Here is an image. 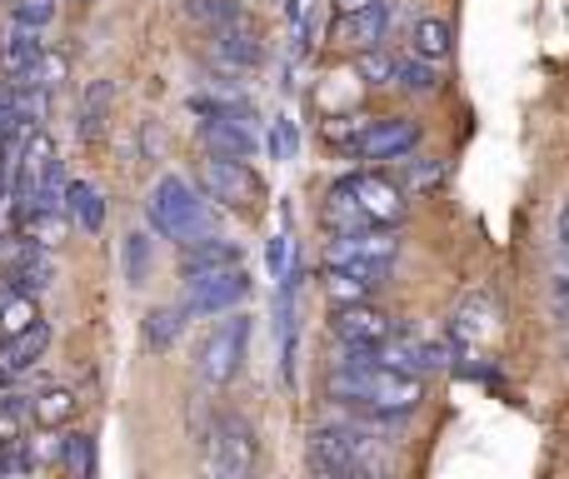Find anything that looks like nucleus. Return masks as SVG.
Listing matches in <instances>:
<instances>
[{"instance_id":"f257e3e1","label":"nucleus","mask_w":569,"mask_h":479,"mask_svg":"<svg viewBox=\"0 0 569 479\" xmlns=\"http://www.w3.org/2000/svg\"><path fill=\"white\" fill-rule=\"evenodd\" d=\"M330 400L350 405V410H360V415L400 420V415L420 410L425 380H420V375H405V370L380 365V360H375V350L340 345V365L330 370Z\"/></svg>"},{"instance_id":"f03ea898","label":"nucleus","mask_w":569,"mask_h":479,"mask_svg":"<svg viewBox=\"0 0 569 479\" xmlns=\"http://www.w3.org/2000/svg\"><path fill=\"white\" fill-rule=\"evenodd\" d=\"M410 200L380 170H350L330 186V206H325V226L335 230H360V226H405Z\"/></svg>"},{"instance_id":"7ed1b4c3","label":"nucleus","mask_w":569,"mask_h":479,"mask_svg":"<svg viewBox=\"0 0 569 479\" xmlns=\"http://www.w3.org/2000/svg\"><path fill=\"white\" fill-rule=\"evenodd\" d=\"M375 425L380 415H370L365 425H320L305 445V465L320 479H365L385 470V460L375 455Z\"/></svg>"},{"instance_id":"20e7f679","label":"nucleus","mask_w":569,"mask_h":479,"mask_svg":"<svg viewBox=\"0 0 569 479\" xmlns=\"http://www.w3.org/2000/svg\"><path fill=\"white\" fill-rule=\"evenodd\" d=\"M146 216H150V226H156V236H166L176 245H190V240L216 230L210 206H206V190H196L186 176H160L156 190H150V200H146Z\"/></svg>"},{"instance_id":"39448f33","label":"nucleus","mask_w":569,"mask_h":479,"mask_svg":"<svg viewBox=\"0 0 569 479\" xmlns=\"http://www.w3.org/2000/svg\"><path fill=\"white\" fill-rule=\"evenodd\" d=\"M246 355H250V315H220L210 325V335L200 340V355H196V370L210 390L230 385L240 370H246Z\"/></svg>"},{"instance_id":"423d86ee","label":"nucleus","mask_w":569,"mask_h":479,"mask_svg":"<svg viewBox=\"0 0 569 479\" xmlns=\"http://www.w3.org/2000/svg\"><path fill=\"white\" fill-rule=\"evenodd\" d=\"M256 455H260V440H256V430H250V420H240V415H220V420L210 425V435H206L210 475L246 479L250 470H256Z\"/></svg>"},{"instance_id":"0eeeda50","label":"nucleus","mask_w":569,"mask_h":479,"mask_svg":"<svg viewBox=\"0 0 569 479\" xmlns=\"http://www.w3.org/2000/svg\"><path fill=\"white\" fill-rule=\"evenodd\" d=\"M200 190H206V200H216L226 210H260V200H266L260 176L246 160H230V156H210L200 166Z\"/></svg>"},{"instance_id":"6e6552de","label":"nucleus","mask_w":569,"mask_h":479,"mask_svg":"<svg viewBox=\"0 0 569 479\" xmlns=\"http://www.w3.org/2000/svg\"><path fill=\"white\" fill-rule=\"evenodd\" d=\"M250 295V275L246 265H220V270H196L186 275V310L190 315H230L240 300Z\"/></svg>"},{"instance_id":"1a4fd4ad","label":"nucleus","mask_w":569,"mask_h":479,"mask_svg":"<svg viewBox=\"0 0 569 479\" xmlns=\"http://www.w3.org/2000/svg\"><path fill=\"white\" fill-rule=\"evenodd\" d=\"M395 335V320L370 300H350L330 310V340L355 345V350H380L385 340Z\"/></svg>"},{"instance_id":"9d476101","label":"nucleus","mask_w":569,"mask_h":479,"mask_svg":"<svg viewBox=\"0 0 569 479\" xmlns=\"http://www.w3.org/2000/svg\"><path fill=\"white\" fill-rule=\"evenodd\" d=\"M56 140L46 136V130H30L26 146H20V166H16V200H20V220L36 210L40 190H46V180L56 176Z\"/></svg>"},{"instance_id":"9b49d317","label":"nucleus","mask_w":569,"mask_h":479,"mask_svg":"<svg viewBox=\"0 0 569 479\" xmlns=\"http://www.w3.org/2000/svg\"><path fill=\"white\" fill-rule=\"evenodd\" d=\"M200 140H206L210 156H230V160H250L260 146L256 126H250V116L240 106L220 110V116H206L200 120Z\"/></svg>"},{"instance_id":"f8f14e48","label":"nucleus","mask_w":569,"mask_h":479,"mask_svg":"<svg viewBox=\"0 0 569 479\" xmlns=\"http://www.w3.org/2000/svg\"><path fill=\"white\" fill-rule=\"evenodd\" d=\"M420 146V126L415 120H400V116H385V120H370L360 140V156L355 160H370V166H395V160L415 156Z\"/></svg>"},{"instance_id":"ddd939ff","label":"nucleus","mask_w":569,"mask_h":479,"mask_svg":"<svg viewBox=\"0 0 569 479\" xmlns=\"http://www.w3.org/2000/svg\"><path fill=\"white\" fill-rule=\"evenodd\" d=\"M385 30H390V0H370V6H360V10H340L330 36H335V46H345V50H375L385 40Z\"/></svg>"},{"instance_id":"4468645a","label":"nucleus","mask_w":569,"mask_h":479,"mask_svg":"<svg viewBox=\"0 0 569 479\" xmlns=\"http://www.w3.org/2000/svg\"><path fill=\"white\" fill-rule=\"evenodd\" d=\"M50 345V325L36 320L30 330H16V335H0V385H10V375L30 370V365L46 355Z\"/></svg>"},{"instance_id":"2eb2a0df","label":"nucleus","mask_w":569,"mask_h":479,"mask_svg":"<svg viewBox=\"0 0 569 479\" xmlns=\"http://www.w3.org/2000/svg\"><path fill=\"white\" fill-rule=\"evenodd\" d=\"M216 56L226 60V66H236V70H256L260 60H266V46H260V30L250 26L246 16L230 20V26H220V30H216Z\"/></svg>"},{"instance_id":"dca6fc26","label":"nucleus","mask_w":569,"mask_h":479,"mask_svg":"<svg viewBox=\"0 0 569 479\" xmlns=\"http://www.w3.org/2000/svg\"><path fill=\"white\" fill-rule=\"evenodd\" d=\"M40 50H46L40 30L16 26L6 40H0V76H6V80H26V76H30V66L40 60Z\"/></svg>"},{"instance_id":"f3484780","label":"nucleus","mask_w":569,"mask_h":479,"mask_svg":"<svg viewBox=\"0 0 569 479\" xmlns=\"http://www.w3.org/2000/svg\"><path fill=\"white\" fill-rule=\"evenodd\" d=\"M180 270L186 275H196V270H220V265H240V245L236 240H226V236H200V240H190V245H180Z\"/></svg>"},{"instance_id":"a211bd4d","label":"nucleus","mask_w":569,"mask_h":479,"mask_svg":"<svg viewBox=\"0 0 569 479\" xmlns=\"http://www.w3.org/2000/svg\"><path fill=\"white\" fill-rule=\"evenodd\" d=\"M50 280H56V265H50V255L40 250V245H30V240H26V250H20L16 260H10L6 285H16V290H26V295H40Z\"/></svg>"},{"instance_id":"6ab92c4d","label":"nucleus","mask_w":569,"mask_h":479,"mask_svg":"<svg viewBox=\"0 0 569 479\" xmlns=\"http://www.w3.org/2000/svg\"><path fill=\"white\" fill-rule=\"evenodd\" d=\"M76 410H80L76 390L50 385V390H40L36 400H30V425H36V430H66V425L76 420Z\"/></svg>"},{"instance_id":"aec40b11","label":"nucleus","mask_w":569,"mask_h":479,"mask_svg":"<svg viewBox=\"0 0 569 479\" xmlns=\"http://www.w3.org/2000/svg\"><path fill=\"white\" fill-rule=\"evenodd\" d=\"M495 325H500V315H495V305L485 300V295H470V300H460V310H455V340L460 345H480L495 335Z\"/></svg>"},{"instance_id":"412c9836","label":"nucleus","mask_w":569,"mask_h":479,"mask_svg":"<svg viewBox=\"0 0 569 479\" xmlns=\"http://www.w3.org/2000/svg\"><path fill=\"white\" fill-rule=\"evenodd\" d=\"M410 50L415 56H425V60H450V50H455V30H450V20H440V16H420L410 26Z\"/></svg>"},{"instance_id":"4be33fe9","label":"nucleus","mask_w":569,"mask_h":479,"mask_svg":"<svg viewBox=\"0 0 569 479\" xmlns=\"http://www.w3.org/2000/svg\"><path fill=\"white\" fill-rule=\"evenodd\" d=\"M66 216L76 220L86 236H96V230L106 226V200H100V190L90 186V180H70L66 186Z\"/></svg>"},{"instance_id":"5701e85b","label":"nucleus","mask_w":569,"mask_h":479,"mask_svg":"<svg viewBox=\"0 0 569 479\" xmlns=\"http://www.w3.org/2000/svg\"><path fill=\"white\" fill-rule=\"evenodd\" d=\"M186 320H190V310L186 305H156V310L146 315V325H140V335H146V345L156 355H166L170 345L180 340V330H186Z\"/></svg>"},{"instance_id":"b1692460","label":"nucleus","mask_w":569,"mask_h":479,"mask_svg":"<svg viewBox=\"0 0 569 479\" xmlns=\"http://www.w3.org/2000/svg\"><path fill=\"white\" fill-rule=\"evenodd\" d=\"M370 120L375 116H365V110H355V116H335V120H325V146L330 150H340V156H360V140H365V130H370Z\"/></svg>"},{"instance_id":"393cba45","label":"nucleus","mask_w":569,"mask_h":479,"mask_svg":"<svg viewBox=\"0 0 569 479\" xmlns=\"http://www.w3.org/2000/svg\"><path fill=\"white\" fill-rule=\"evenodd\" d=\"M36 320H40L36 295H26V290H16V285H6V290H0V335L30 330Z\"/></svg>"},{"instance_id":"a878e982","label":"nucleus","mask_w":569,"mask_h":479,"mask_svg":"<svg viewBox=\"0 0 569 479\" xmlns=\"http://www.w3.org/2000/svg\"><path fill=\"white\" fill-rule=\"evenodd\" d=\"M440 86V76H435V60H425V56H405V60H395V90H405V96H430V90Z\"/></svg>"},{"instance_id":"bb28decb","label":"nucleus","mask_w":569,"mask_h":479,"mask_svg":"<svg viewBox=\"0 0 569 479\" xmlns=\"http://www.w3.org/2000/svg\"><path fill=\"white\" fill-rule=\"evenodd\" d=\"M20 226H26V240L30 245H40V250H56V245L66 240V210L40 206V210H30Z\"/></svg>"},{"instance_id":"cd10ccee","label":"nucleus","mask_w":569,"mask_h":479,"mask_svg":"<svg viewBox=\"0 0 569 479\" xmlns=\"http://www.w3.org/2000/svg\"><path fill=\"white\" fill-rule=\"evenodd\" d=\"M110 100H116V90H110V80H96V86L86 90V106H80V136H86V140L106 130Z\"/></svg>"},{"instance_id":"c85d7f7f","label":"nucleus","mask_w":569,"mask_h":479,"mask_svg":"<svg viewBox=\"0 0 569 479\" xmlns=\"http://www.w3.org/2000/svg\"><path fill=\"white\" fill-rule=\"evenodd\" d=\"M26 430H30V400L26 395H6V400H0V450L20 445Z\"/></svg>"},{"instance_id":"c756f323","label":"nucleus","mask_w":569,"mask_h":479,"mask_svg":"<svg viewBox=\"0 0 569 479\" xmlns=\"http://www.w3.org/2000/svg\"><path fill=\"white\" fill-rule=\"evenodd\" d=\"M186 16L200 20V26L216 36L220 26H230V20H240L246 10H240V0H186Z\"/></svg>"},{"instance_id":"7c9ffc66","label":"nucleus","mask_w":569,"mask_h":479,"mask_svg":"<svg viewBox=\"0 0 569 479\" xmlns=\"http://www.w3.org/2000/svg\"><path fill=\"white\" fill-rule=\"evenodd\" d=\"M66 76H70V60H66V50H40V60L30 66V76H26V86H40L50 96V90H60L66 86Z\"/></svg>"},{"instance_id":"2f4dec72","label":"nucleus","mask_w":569,"mask_h":479,"mask_svg":"<svg viewBox=\"0 0 569 479\" xmlns=\"http://www.w3.org/2000/svg\"><path fill=\"white\" fill-rule=\"evenodd\" d=\"M355 70H360V80H365L370 90L395 86V60L385 56L380 46H375V50H355Z\"/></svg>"},{"instance_id":"473e14b6","label":"nucleus","mask_w":569,"mask_h":479,"mask_svg":"<svg viewBox=\"0 0 569 479\" xmlns=\"http://www.w3.org/2000/svg\"><path fill=\"white\" fill-rule=\"evenodd\" d=\"M60 465H66L70 475L90 479L96 475V440H90V435H66V445H60Z\"/></svg>"},{"instance_id":"72a5a7b5","label":"nucleus","mask_w":569,"mask_h":479,"mask_svg":"<svg viewBox=\"0 0 569 479\" xmlns=\"http://www.w3.org/2000/svg\"><path fill=\"white\" fill-rule=\"evenodd\" d=\"M146 275H150V236L130 230V236H126V280L130 285H146Z\"/></svg>"},{"instance_id":"f704fd0d","label":"nucleus","mask_w":569,"mask_h":479,"mask_svg":"<svg viewBox=\"0 0 569 479\" xmlns=\"http://www.w3.org/2000/svg\"><path fill=\"white\" fill-rule=\"evenodd\" d=\"M16 26H26V30H46L50 20H56V0H16Z\"/></svg>"},{"instance_id":"c9c22d12","label":"nucleus","mask_w":569,"mask_h":479,"mask_svg":"<svg viewBox=\"0 0 569 479\" xmlns=\"http://www.w3.org/2000/svg\"><path fill=\"white\" fill-rule=\"evenodd\" d=\"M30 470H40V465H36V455H30L26 440H20V445H6V450H0V475H6V479L30 475Z\"/></svg>"},{"instance_id":"e433bc0d","label":"nucleus","mask_w":569,"mask_h":479,"mask_svg":"<svg viewBox=\"0 0 569 479\" xmlns=\"http://www.w3.org/2000/svg\"><path fill=\"white\" fill-rule=\"evenodd\" d=\"M440 186V160H420V166H410V176H405V190H415V196H425V190Z\"/></svg>"},{"instance_id":"4c0bfd02","label":"nucleus","mask_w":569,"mask_h":479,"mask_svg":"<svg viewBox=\"0 0 569 479\" xmlns=\"http://www.w3.org/2000/svg\"><path fill=\"white\" fill-rule=\"evenodd\" d=\"M270 150H276V160H295V150H300V130H295V120H276Z\"/></svg>"},{"instance_id":"58836bf2","label":"nucleus","mask_w":569,"mask_h":479,"mask_svg":"<svg viewBox=\"0 0 569 479\" xmlns=\"http://www.w3.org/2000/svg\"><path fill=\"white\" fill-rule=\"evenodd\" d=\"M266 265H270V275H276V280L290 275V230H280V236L266 245Z\"/></svg>"},{"instance_id":"ea45409f","label":"nucleus","mask_w":569,"mask_h":479,"mask_svg":"<svg viewBox=\"0 0 569 479\" xmlns=\"http://www.w3.org/2000/svg\"><path fill=\"white\" fill-rule=\"evenodd\" d=\"M26 445L36 455V465H60V445L66 440H56V430H40V440H26Z\"/></svg>"},{"instance_id":"a19ab883","label":"nucleus","mask_w":569,"mask_h":479,"mask_svg":"<svg viewBox=\"0 0 569 479\" xmlns=\"http://www.w3.org/2000/svg\"><path fill=\"white\" fill-rule=\"evenodd\" d=\"M555 315L569 325V275H555Z\"/></svg>"},{"instance_id":"79ce46f5","label":"nucleus","mask_w":569,"mask_h":479,"mask_svg":"<svg viewBox=\"0 0 569 479\" xmlns=\"http://www.w3.org/2000/svg\"><path fill=\"white\" fill-rule=\"evenodd\" d=\"M360 6H370V0H335V10H360Z\"/></svg>"}]
</instances>
